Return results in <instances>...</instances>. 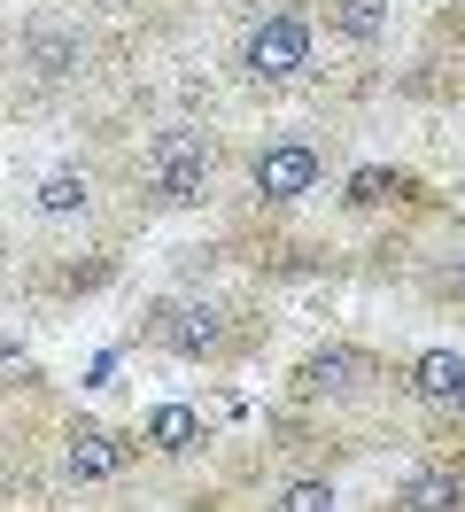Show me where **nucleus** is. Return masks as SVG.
<instances>
[{
	"label": "nucleus",
	"mask_w": 465,
	"mask_h": 512,
	"mask_svg": "<svg viewBox=\"0 0 465 512\" xmlns=\"http://www.w3.org/2000/svg\"><path fill=\"white\" fill-rule=\"evenodd\" d=\"M148 194L163 202V210H194V202H210V179H217V148H210V132H194V125H171V132H155L148 140Z\"/></svg>",
	"instance_id": "f257e3e1"
},
{
	"label": "nucleus",
	"mask_w": 465,
	"mask_h": 512,
	"mask_svg": "<svg viewBox=\"0 0 465 512\" xmlns=\"http://www.w3.org/2000/svg\"><path fill=\"white\" fill-rule=\"evenodd\" d=\"M310 16L295 8H272V16H256L241 32V78L248 86H287V78H303L310 70Z\"/></svg>",
	"instance_id": "f03ea898"
},
{
	"label": "nucleus",
	"mask_w": 465,
	"mask_h": 512,
	"mask_svg": "<svg viewBox=\"0 0 465 512\" xmlns=\"http://www.w3.org/2000/svg\"><path fill=\"white\" fill-rule=\"evenodd\" d=\"M148 334L163 342V350H179V357H225L233 350V326H225L217 303H163Z\"/></svg>",
	"instance_id": "7ed1b4c3"
},
{
	"label": "nucleus",
	"mask_w": 465,
	"mask_h": 512,
	"mask_svg": "<svg viewBox=\"0 0 465 512\" xmlns=\"http://www.w3.org/2000/svg\"><path fill=\"white\" fill-rule=\"evenodd\" d=\"M248 187L264 194V202H303V194L318 187V148H303V140H272V148H256Z\"/></svg>",
	"instance_id": "20e7f679"
},
{
	"label": "nucleus",
	"mask_w": 465,
	"mask_h": 512,
	"mask_svg": "<svg viewBox=\"0 0 465 512\" xmlns=\"http://www.w3.org/2000/svg\"><path fill=\"white\" fill-rule=\"evenodd\" d=\"M295 381H303V396H326V404H341V396H365V388L380 381V357H372V350H349V342H334V350L310 357Z\"/></svg>",
	"instance_id": "39448f33"
},
{
	"label": "nucleus",
	"mask_w": 465,
	"mask_h": 512,
	"mask_svg": "<svg viewBox=\"0 0 465 512\" xmlns=\"http://www.w3.org/2000/svg\"><path fill=\"white\" fill-rule=\"evenodd\" d=\"M124 458H132L124 435H109V427H70V443H62V474H70V481H117Z\"/></svg>",
	"instance_id": "423d86ee"
},
{
	"label": "nucleus",
	"mask_w": 465,
	"mask_h": 512,
	"mask_svg": "<svg viewBox=\"0 0 465 512\" xmlns=\"http://www.w3.org/2000/svg\"><path fill=\"white\" fill-rule=\"evenodd\" d=\"M24 55H31L39 78H70V70L86 63V32H78L70 16H39V24L24 32Z\"/></svg>",
	"instance_id": "0eeeda50"
},
{
	"label": "nucleus",
	"mask_w": 465,
	"mask_h": 512,
	"mask_svg": "<svg viewBox=\"0 0 465 512\" xmlns=\"http://www.w3.org/2000/svg\"><path fill=\"white\" fill-rule=\"evenodd\" d=\"M411 388L427 396L434 412H450L465 427V350H427L419 365H411Z\"/></svg>",
	"instance_id": "6e6552de"
},
{
	"label": "nucleus",
	"mask_w": 465,
	"mask_h": 512,
	"mask_svg": "<svg viewBox=\"0 0 465 512\" xmlns=\"http://www.w3.org/2000/svg\"><path fill=\"white\" fill-rule=\"evenodd\" d=\"M140 443L163 450V458H179V450L202 443V412H194V404H155V412L140 419Z\"/></svg>",
	"instance_id": "1a4fd4ad"
},
{
	"label": "nucleus",
	"mask_w": 465,
	"mask_h": 512,
	"mask_svg": "<svg viewBox=\"0 0 465 512\" xmlns=\"http://www.w3.org/2000/svg\"><path fill=\"white\" fill-rule=\"evenodd\" d=\"M403 512H465V474L458 466H419L403 481Z\"/></svg>",
	"instance_id": "9d476101"
},
{
	"label": "nucleus",
	"mask_w": 465,
	"mask_h": 512,
	"mask_svg": "<svg viewBox=\"0 0 465 512\" xmlns=\"http://www.w3.org/2000/svg\"><path fill=\"white\" fill-rule=\"evenodd\" d=\"M326 24H334L341 39L372 47V39H388V0H326Z\"/></svg>",
	"instance_id": "9b49d317"
},
{
	"label": "nucleus",
	"mask_w": 465,
	"mask_h": 512,
	"mask_svg": "<svg viewBox=\"0 0 465 512\" xmlns=\"http://www.w3.org/2000/svg\"><path fill=\"white\" fill-rule=\"evenodd\" d=\"M31 210H39V218H78V210H86V179H78V171H47Z\"/></svg>",
	"instance_id": "f8f14e48"
},
{
	"label": "nucleus",
	"mask_w": 465,
	"mask_h": 512,
	"mask_svg": "<svg viewBox=\"0 0 465 512\" xmlns=\"http://www.w3.org/2000/svg\"><path fill=\"white\" fill-rule=\"evenodd\" d=\"M279 512H334V481H287Z\"/></svg>",
	"instance_id": "ddd939ff"
},
{
	"label": "nucleus",
	"mask_w": 465,
	"mask_h": 512,
	"mask_svg": "<svg viewBox=\"0 0 465 512\" xmlns=\"http://www.w3.org/2000/svg\"><path fill=\"white\" fill-rule=\"evenodd\" d=\"M388 194H396V179H388V171H357V179H349V202H357V210L388 202Z\"/></svg>",
	"instance_id": "4468645a"
},
{
	"label": "nucleus",
	"mask_w": 465,
	"mask_h": 512,
	"mask_svg": "<svg viewBox=\"0 0 465 512\" xmlns=\"http://www.w3.org/2000/svg\"><path fill=\"white\" fill-rule=\"evenodd\" d=\"M442 288L465 303V233H450V241H442Z\"/></svg>",
	"instance_id": "2eb2a0df"
},
{
	"label": "nucleus",
	"mask_w": 465,
	"mask_h": 512,
	"mask_svg": "<svg viewBox=\"0 0 465 512\" xmlns=\"http://www.w3.org/2000/svg\"><path fill=\"white\" fill-rule=\"evenodd\" d=\"M117 8H132V0H117Z\"/></svg>",
	"instance_id": "dca6fc26"
}]
</instances>
